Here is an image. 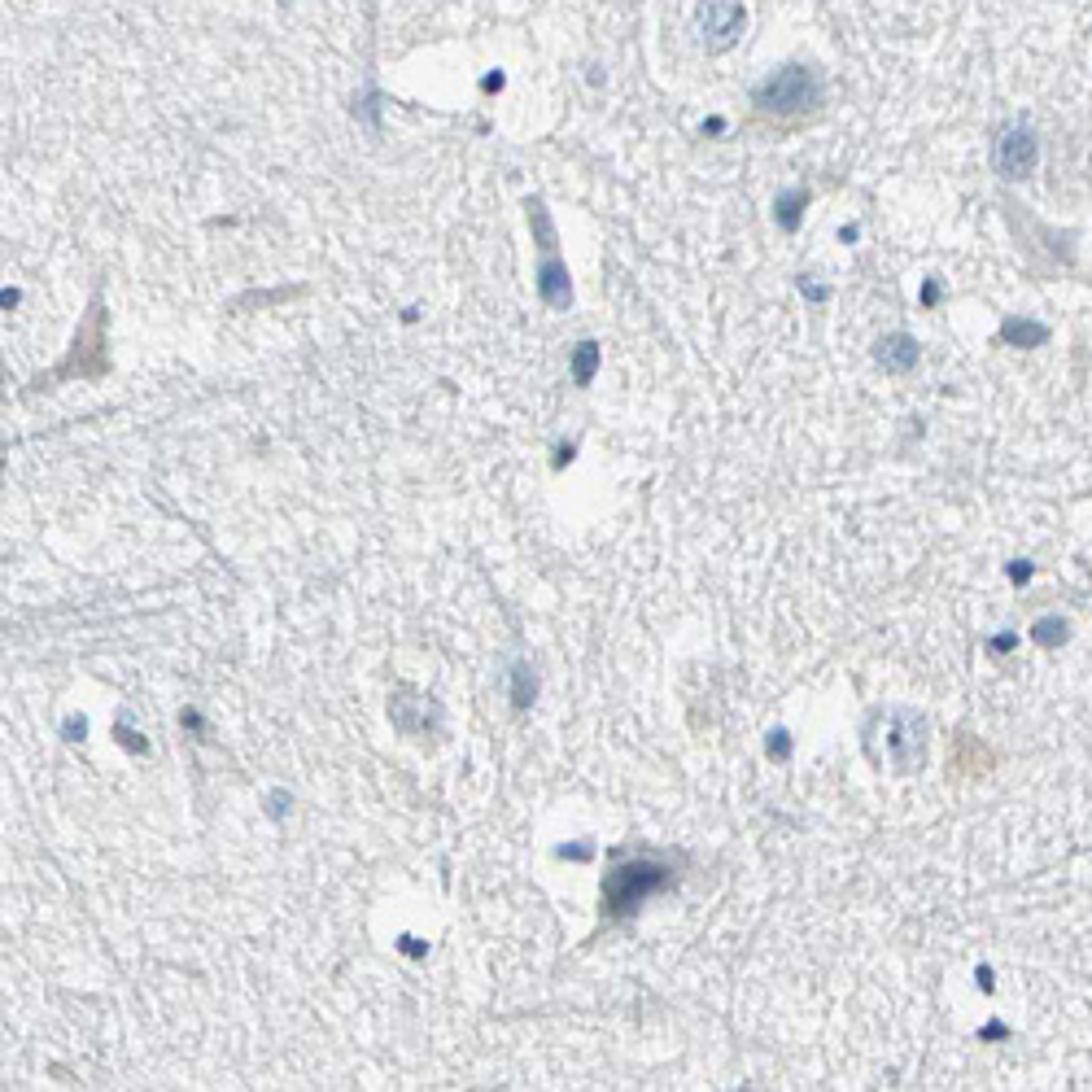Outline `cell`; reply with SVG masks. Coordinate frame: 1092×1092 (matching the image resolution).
<instances>
[{"instance_id": "cell-5", "label": "cell", "mask_w": 1092, "mask_h": 1092, "mask_svg": "<svg viewBox=\"0 0 1092 1092\" xmlns=\"http://www.w3.org/2000/svg\"><path fill=\"white\" fill-rule=\"evenodd\" d=\"M699 18H703V31L713 35V44H730L739 35V27H743V9L735 5V0H709Z\"/></svg>"}, {"instance_id": "cell-3", "label": "cell", "mask_w": 1092, "mask_h": 1092, "mask_svg": "<svg viewBox=\"0 0 1092 1092\" xmlns=\"http://www.w3.org/2000/svg\"><path fill=\"white\" fill-rule=\"evenodd\" d=\"M926 756V721L909 709H896L892 721H887V761H892L900 773L922 769Z\"/></svg>"}, {"instance_id": "cell-10", "label": "cell", "mask_w": 1092, "mask_h": 1092, "mask_svg": "<svg viewBox=\"0 0 1092 1092\" xmlns=\"http://www.w3.org/2000/svg\"><path fill=\"white\" fill-rule=\"evenodd\" d=\"M590 372H595V346H581V354H577V380H590Z\"/></svg>"}, {"instance_id": "cell-6", "label": "cell", "mask_w": 1092, "mask_h": 1092, "mask_svg": "<svg viewBox=\"0 0 1092 1092\" xmlns=\"http://www.w3.org/2000/svg\"><path fill=\"white\" fill-rule=\"evenodd\" d=\"M878 363H883L887 372H909V368H918V341H914V337H904V332L883 337V341H878Z\"/></svg>"}, {"instance_id": "cell-9", "label": "cell", "mask_w": 1092, "mask_h": 1092, "mask_svg": "<svg viewBox=\"0 0 1092 1092\" xmlns=\"http://www.w3.org/2000/svg\"><path fill=\"white\" fill-rule=\"evenodd\" d=\"M1036 639H1040V643H1053V639L1062 643V639H1066V621H1040V625H1036Z\"/></svg>"}, {"instance_id": "cell-2", "label": "cell", "mask_w": 1092, "mask_h": 1092, "mask_svg": "<svg viewBox=\"0 0 1092 1092\" xmlns=\"http://www.w3.org/2000/svg\"><path fill=\"white\" fill-rule=\"evenodd\" d=\"M817 97H822V88H817V79L804 66H787L769 83H761V93H756V101L773 114H804L817 105Z\"/></svg>"}, {"instance_id": "cell-8", "label": "cell", "mask_w": 1092, "mask_h": 1092, "mask_svg": "<svg viewBox=\"0 0 1092 1092\" xmlns=\"http://www.w3.org/2000/svg\"><path fill=\"white\" fill-rule=\"evenodd\" d=\"M533 691H538V681H533L529 665H516V673H512V699H516V709H529Z\"/></svg>"}, {"instance_id": "cell-1", "label": "cell", "mask_w": 1092, "mask_h": 1092, "mask_svg": "<svg viewBox=\"0 0 1092 1092\" xmlns=\"http://www.w3.org/2000/svg\"><path fill=\"white\" fill-rule=\"evenodd\" d=\"M669 883H673V870L660 866V861H625V866H617L603 878V909L625 918L655 892H665Z\"/></svg>"}, {"instance_id": "cell-4", "label": "cell", "mask_w": 1092, "mask_h": 1092, "mask_svg": "<svg viewBox=\"0 0 1092 1092\" xmlns=\"http://www.w3.org/2000/svg\"><path fill=\"white\" fill-rule=\"evenodd\" d=\"M1036 163H1040V145H1036V135H1032L1027 127H1010V131L996 141V171L1006 175V179L1032 175Z\"/></svg>"}, {"instance_id": "cell-7", "label": "cell", "mask_w": 1092, "mask_h": 1092, "mask_svg": "<svg viewBox=\"0 0 1092 1092\" xmlns=\"http://www.w3.org/2000/svg\"><path fill=\"white\" fill-rule=\"evenodd\" d=\"M542 293H546V302H551V306H564V302H568V284H564L560 263H546V267H542Z\"/></svg>"}]
</instances>
